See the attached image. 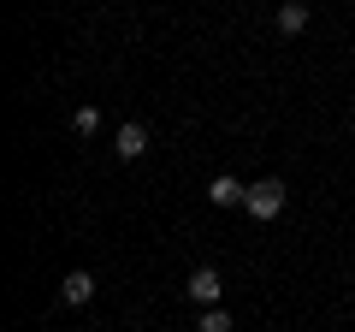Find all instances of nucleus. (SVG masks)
<instances>
[{"label":"nucleus","mask_w":355,"mask_h":332,"mask_svg":"<svg viewBox=\"0 0 355 332\" xmlns=\"http://www.w3.org/2000/svg\"><path fill=\"white\" fill-rule=\"evenodd\" d=\"M60 297H65V303H71V308L95 303V279H89L83 267H77V273H65V279H60Z\"/></svg>","instance_id":"obj_5"},{"label":"nucleus","mask_w":355,"mask_h":332,"mask_svg":"<svg viewBox=\"0 0 355 332\" xmlns=\"http://www.w3.org/2000/svg\"><path fill=\"white\" fill-rule=\"evenodd\" d=\"M184 291H190V303H202V308H219V297H225V279H219V267H196Z\"/></svg>","instance_id":"obj_2"},{"label":"nucleus","mask_w":355,"mask_h":332,"mask_svg":"<svg viewBox=\"0 0 355 332\" xmlns=\"http://www.w3.org/2000/svg\"><path fill=\"white\" fill-rule=\"evenodd\" d=\"M243 196H249V184L231 179V172H219V179L207 184V202H214V208H243Z\"/></svg>","instance_id":"obj_4"},{"label":"nucleus","mask_w":355,"mask_h":332,"mask_svg":"<svg viewBox=\"0 0 355 332\" xmlns=\"http://www.w3.org/2000/svg\"><path fill=\"white\" fill-rule=\"evenodd\" d=\"M113 154H119V160H142V154H148V125H137V119H130V125H119Z\"/></svg>","instance_id":"obj_3"},{"label":"nucleus","mask_w":355,"mask_h":332,"mask_svg":"<svg viewBox=\"0 0 355 332\" xmlns=\"http://www.w3.org/2000/svg\"><path fill=\"white\" fill-rule=\"evenodd\" d=\"M243 208H249L254 219H279V214H284V184H279V179H261V184H249Z\"/></svg>","instance_id":"obj_1"},{"label":"nucleus","mask_w":355,"mask_h":332,"mask_svg":"<svg viewBox=\"0 0 355 332\" xmlns=\"http://www.w3.org/2000/svg\"><path fill=\"white\" fill-rule=\"evenodd\" d=\"M279 30H284V36H302V30H308V6H302V0H284V6H279Z\"/></svg>","instance_id":"obj_6"},{"label":"nucleus","mask_w":355,"mask_h":332,"mask_svg":"<svg viewBox=\"0 0 355 332\" xmlns=\"http://www.w3.org/2000/svg\"><path fill=\"white\" fill-rule=\"evenodd\" d=\"M71 131H77V137H95V131H101V113H95V107H77V113H71Z\"/></svg>","instance_id":"obj_7"},{"label":"nucleus","mask_w":355,"mask_h":332,"mask_svg":"<svg viewBox=\"0 0 355 332\" xmlns=\"http://www.w3.org/2000/svg\"><path fill=\"white\" fill-rule=\"evenodd\" d=\"M196 332H231V315H225V308H202Z\"/></svg>","instance_id":"obj_8"}]
</instances>
